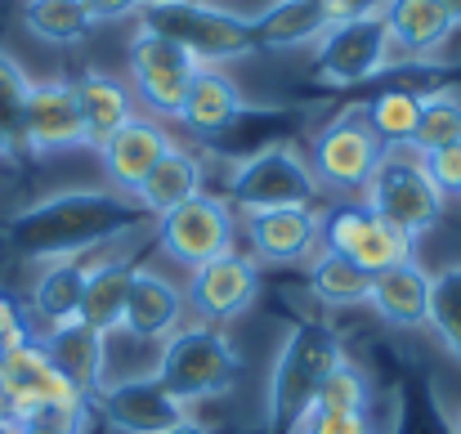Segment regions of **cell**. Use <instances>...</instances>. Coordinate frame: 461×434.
I'll return each mask as SVG.
<instances>
[{"mask_svg":"<svg viewBox=\"0 0 461 434\" xmlns=\"http://www.w3.org/2000/svg\"><path fill=\"white\" fill-rule=\"evenodd\" d=\"M144 224H149L144 206L122 188H63L23 206L5 224V238L23 260L50 265V260H81Z\"/></svg>","mask_w":461,"mask_h":434,"instance_id":"obj_1","label":"cell"},{"mask_svg":"<svg viewBox=\"0 0 461 434\" xmlns=\"http://www.w3.org/2000/svg\"><path fill=\"white\" fill-rule=\"evenodd\" d=\"M349 354L340 345V336L327 322H292L287 340L274 354L269 367V390H265V421L274 434H292L305 412L318 399V385L331 376V367H340Z\"/></svg>","mask_w":461,"mask_h":434,"instance_id":"obj_2","label":"cell"},{"mask_svg":"<svg viewBox=\"0 0 461 434\" xmlns=\"http://www.w3.org/2000/svg\"><path fill=\"white\" fill-rule=\"evenodd\" d=\"M157 381L170 399L202 403V399H220L233 390V381L242 376V354L233 349V340L211 327V322H184L170 340H161V358H157Z\"/></svg>","mask_w":461,"mask_h":434,"instance_id":"obj_3","label":"cell"},{"mask_svg":"<svg viewBox=\"0 0 461 434\" xmlns=\"http://www.w3.org/2000/svg\"><path fill=\"white\" fill-rule=\"evenodd\" d=\"M363 206L385 220L390 229H399L403 238L421 242L448 211V197L439 193V184L430 179L421 152L412 148H385V157L376 161L367 188H363Z\"/></svg>","mask_w":461,"mask_h":434,"instance_id":"obj_4","label":"cell"},{"mask_svg":"<svg viewBox=\"0 0 461 434\" xmlns=\"http://www.w3.org/2000/svg\"><path fill=\"white\" fill-rule=\"evenodd\" d=\"M144 27H153L161 36H170L179 50L193 54L197 68H220L233 59L256 54V32L251 18L206 5V0H179V5H153L140 14Z\"/></svg>","mask_w":461,"mask_h":434,"instance_id":"obj_5","label":"cell"},{"mask_svg":"<svg viewBox=\"0 0 461 434\" xmlns=\"http://www.w3.org/2000/svg\"><path fill=\"white\" fill-rule=\"evenodd\" d=\"M313 197H318L313 166L292 144H278V140L247 152L242 161H233L229 184H224V202L242 215L283 211V206H313Z\"/></svg>","mask_w":461,"mask_h":434,"instance_id":"obj_6","label":"cell"},{"mask_svg":"<svg viewBox=\"0 0 461 434\" xmlns=\"http://www.w3.org/2000/svg\"><path fill=\"white\" fill-rule=\"evenodd\" d=\"M385 157V144L376 140V131L367 126L363 117V104L336 113L318 135H313V179L318 188H331V193H349V197H363L376 161Z\"/></svg>","mask_w":461,"mask_h":434,"instance_id":"obj_7","label":"cell"},{"mask_svg":"<svg viewBox=\"0 0 461 434\" xmlns=\"http://www.w3.org/2000/svg\"><path fill=\"white\" fill-rule=\"evenodd\" d=\"M157 242L170 260H179L184 269H197V265H211V260L233 251L238 215L224 197L197 193V197H188L184 206H175L170 215L157 220Z\"/></svg>","mask_w":461,"mask_h":434,"instance_id":"obj_8","label":"cell"},{"mask_svg":"<svg viewBox=\"0 0 461 434\" xmlns=\"http://www.w3.org/2000/svg\"><path fill=\"white\" fill-rule=\"evenodd\" d=\"M390 54H394V45H390V32H385L381 14L331 23L327 36L318 41L313 77L331 90H349V86H363V81L381 77L390 68Z\"/></svg>","mask_w":461,"mask_h":434,"instance_id":"obj_9","label":"cell"},{"mask_svg":"<svg viewBox=\"0 0 461 434\" xmlns=\"http://www.w3.org/2000/svg\"><path fill=\"white\" fill-rule=\"evenodd\" d=\"M322 247L327 251H340L349 256L363 274H381L390 265H403L417 256V242L403 238L399 229H390L385 220H376L363 202L354 206H336L327 220H322Z\"/></svg>","mask_w":461,"mask_h":434,"instance_id":"obj_10","label":"cell"},{"mask_svg":"<svg viewBox=\"0 0 461 434\" xmlns=\"http://www.w3.org/2000/svg\"><path fill=\"white\" fill-rule=\"evenodd\" d=\"M0 403H5V412L18 421V417H27V412H36V408L86 403V399L63 381V372L50 363L45 345L27 336V340H18V345H9V349L0 354Z\"/></svg>","mask_w":461,"mask_h":434,"instance_id":"obj_11","label":"cell"},{"mask_svg":"<svg viewBox=\"0 0 461 434\" xmlns=\"http://www.w3.org/2000/svg\"><path fill=\"white\" fill-rule=\"evenodd\" d=\"M131 72H135V95L144 99V108L157 113V117H175L197 63L170 36H161V32L140 23V32L131 41Z\"/></svg>","mask_w":461,"mask_h":434,"instance_id":"obj_12","label":"cell"},{"mask_svg":"<svg viewBox=\"0 0 461 434\" xmlns=\"http://www.w3.org/2000/svg\"><path fill=\"white\" fill-rule=\"evenodd\" d=\"M260 295V265L251 256H220L211 265H197L188 269V287H184V300L188 309L202 318V322H233L251 309V300Z\"/></svg>","mask_w":461,"mask_h":434,"instance_id":"obj_13","label":"cell"},{"mask_svg":"<svg viewBox=\"0 0 461 434\" xmlns=\"http://www.w3.org/2000/svg\"><path fill=\"white\" fill-rule=\"evenodd\" d=\"M90 408H99L104 421L122 434H166L175 430L179 421H188V408L179 399H170L157 376L113 381V385H104L90 399Z\"/></svg>","mask_w":461,"mask_h":434,"instance_id":"obj_14","label":"cell"},{"mask_svg":"<svg viewBox=\"0 0 461 434\" xmlns=\"http://www.w3.org/2000/svg\"><path fill=\"white\" fill-rule=\"evenodd\" d=\"M251 260L256 265H301L322 251V215L309 206H283V211H251L242 215Z\"/></svg>","mask_w":461,"mask_h":434,"instance_id":"obj_15","label":"cell"},{"mask_svg":"<svg viewBox=\"0 0 461 434\" xmlns=\"http://www.w3.org/2000/svg\"><path fill=\"white\" fill-rule=\"evenodd\" d=\"M23 148L41 157L86 148V122H81L72 81H32V95L23 108Z\"/></svg>","mask_w":461,"mask_h":434,"instance_id":"obj_16","label":"cell"},{"mask_svg":"<svg viewBox=\"0 0 461 434\" xmlns=\"http://www.w3.org/2000/svg\"><path fill=\"white\" fill-rule=\"evenodd\" d=\"M247 99L238 90V81L220 68H197L188 90H184V104L175 113V122L184 131H193L197 140H224L242 117H247Z\"/></svg>","mask_w":461,"mask_h":434,"instance_id":"obj_17","label":"cell"},{"mask_svg":"<svg viewBox=\"0 0 461 434\" xmlns=\"http://www.w3.org/2000/svg\"><path fill=\"white\" fill-rule=\"evenodd\" d=\"M184 313H188V300L184 291L175 287L166 274H157L149 265H135L131 274V291H126V313H122V327L140 340H170L179 327H184Z\"/></svg>","mask_w":461,"mask_h":434,"instance_id":"obj_18","label":"cell"},{"mask_svg":"<svg viewBox=\"0 0 461 434\" xmlns=\"http://www.w3.org/2000/svg\"><path fill=\"white\" fill-rule=\"evenodd\" d=\"M166 148H170V135L161 131V122H153V117H131L113 140L99 144V161L113 175V184L135 197V188L144 184V175L166 157Z\"/></svg>","mask_w":461,"mask_h":434,"instance_id":"obj_19","label":"cell"},{"mask_svg":"<svg viewBox=\"0 0 461 434\" xmlns=\"http://www.w3.org/2000/svg\"><path fill=\"white\" fill-rule=\"evenodd\" d=\"M367 309L385 322V327H426V309H430V269L412 256L403 265H390L372 278Z\"/></svg>","mask_w":461,"mask_h":434,"instance_id":"obj_20","label":"cell"},{"mask_svg":"<svg viewBox=\"0 0 461 434\" xmlns=\"http://www.w3.org/2000/svg\"><path fill=\"white\" fill-rule=\"evenodd\" d=\"M381 18H385L390 45L412 54V59L435 54L457 32V18H453V9L444 0H385Z\"/></svg>","mask_w":461,"mask_h":434,"instance_id":"obj_21","label":"cell"},{"mask_svg":"<svg viewBox=\"0 0 461 434\" xmlns=\"http://www.w3.org/2000/svg\"><path fill=\"white\" fill-rule=\"evenodd\" d=\"M45 354L50 363L63 372V381L90 403L99 390H104V336H95L86 322H63V327H50L45 331Z\"/></svg>","mask_w":461,"mask_h":434,"instance_id":"obj_22","label":"cell"},{"mask_svg":"<svg viewBox=\"0 0 461 434\" xmlns=\"http://www.w3.org/2000/svg\"><path fill=\"white\" fill-rule=\"evenodd\" d=\"M72 90H77L81 122H86V148H95V152L135 117V95L108 72H86L72 81Z\"/></svg>","mask_w":461,"mask_h":434,"instance_id":"obj_23","label":"cell"},{"mask_svg":"<svg viewBox=\"0 0 461 434\" xmlns=\"http://www.w3.org/2000/svg\"><path fill=\"white\" fill-rule=\"evenodd\" d=\"M331 18L322 9V0H274L269 9H260L251 18L256 32V50H301L318 45L327 36Z\"/></svg>","mask_w":461,"mask_h":434,"instance_id":"obj_24","label":"cell"},{"mask_svg":"<svg viewBox=\"0 0 461 434\" xmlns=\"http://www.w3.org/2000/svg\"><path fill=\"white\" fill-rule=\"evenodd\" d=\"M197 193H206V188H202V161H197L188 148L170 144L166 157L157 161L153 170L144 175V184L135 188V202L144 206L149 220H161V215H170L175 206H184V202L197 197Z\"/></svg>","mask_w":461,"mask_h":434,"instance_id":"obj_25","label":"cell"},{"mask_svg":"<svg viewBox=\"0 0 461 434\" xmlns=\"http://www.w3.org/2000/svg\"><path fill=\"white\" fill-rule=\"evenodd\" d=\"M131 274L135 265L126 256H113V260H99L90 265L86 274V291H81V309H77V322H86L95 336H113L122 327V313H126V291H131Z\"/></svg>","mask_w":461,"mask_h":434,"instance_id":"obj_26","label":"cell"},{"mask_svg":"<svg viewBox=\"0 0 461 434\" xmlns=\"http://www.w3.org/2000/svg\"><path fill=\"white\" fill-rule=\"evenodd\" d=\"M86 274L90 265L86 260H50L32 287V313L45 322V327H63L77 318L81 309V291H86Z\"/></svg>","mask_w":461,"mask_h":434,"instance_id":"obj_27","label":"cell"},{"mask_svg":"<svg viewBox=\"0 0 461 434\" xmlns=\"http://www.w3.org/2000/svg\"><path fill=\"white\" fill-rule=\"evenodd\" d=\"M309 295L322 300L327 309L367 304V295H372V274H363L349 256L322 247V251L313 256V265H309Z\"/></svg>","mask_w":461,"mask_h":434,"instance_id":"obj_28","label":"cell"},{"mask_svg":"<svg viewBox=\"0 0 461 434\" xmlns=\"http://www.w3.org/2000/svg\"><path fill=\"white\" fill-rule=\"evenodd\" d=\"M363 117L367 126L376 131V140L385 148H408L412 144V131H417V117H421V95L417 90H381L363 104Z\"/></svg>","mask_w":461,"mask_h":434,"instance_id":"obj_29","label":"cell"},{"mask_svg":"<svg viewBox=\"0 0 461 434\" xmlns=\"http://www.w3.org/2000/svg\"><path fill=\"white\" fill-rule=\"evenodd\" d=\"M426 331L461 363V260L430 274V309H426Z\"/></svg>","mask_w":461,"mask_h":434,"instance_id":"obj_30","label":"cell"},{"mask_svg":"<svg viewBox=\"0 0 461 434\" xmlns=\"http://www.w3.org/2000/svg\"><path fill=\"white\" fill-rule=\"evenodd\" d=\"M23 23H27L32 36H41L50 45H77L95 27L81 0H27L23 5Z\"/></svg>","mask_w":461,"mask_h":434,"instance_id":"obj_31","label":"cell"},{"mask_svg":"<svg viewBox=\"0 0 461 434\" xmlns=\"http://www.w3.org/2000/svg\"><path fill=\"white\" fill-rule=\"evenodd\" d=\"M461 140V95L457 90H435V95H421V117H417V131H412V152H435V148H448Z\"/></svg>","mask_w":461,"mask_h":434,"instance_id":"obj_32","label":"cell"},{"mask_svg":"<svg viewBox=\"0 0 461 434\" xmlns=\"http://www.w3.org/2000/svg\"><path fill=\"white\" fill-rule=\"evenodd\" d=\"M372 399H376L372 376H367L358 363L345 358V363L331 367V376L318 385L313 408H322V412H363V417H372Z\"/></svg>","mask_w":461,"mask_h":434,"instance_id":"obj_33","label":"cell"},{"mask_svg":"<svg viewBox=\"0 0 461 434\" xmlns=\"http://www.w3.org/2000/svg\"><path fill=\"white\" fill-rule=\"evenodd\" d=\"M32 81L27 72L0 50V157L23 148V108H27Z\"/></svg>","mask_w":461,"mask_h":434,"instance_id":"obj_34","label":"cell"},{"mask_svg":"<svg viewBox=\"0 0 461 434\" xmlns=\"http://www.w3.org/2000/svg\"><path fill=\"white\" fill-rule=\"evenodd\" d=\"M90 403H54L18 417V434H86Z\"/></svg>","mask_w":461,"mask_h":434,"instance_id":"obj_35","label":"cell"},{"mask_svg":"<svg viewBox=\"0 0 461 434\" xmlns=\"http://www.w3.org/2000/svg\"><path fill=\"white\" fill-rule=\"evenodd\" d=\"M292 434H376V426L363 412H322V408H309L305 421Z\"/></svg>","mask_w":461,"mask_h":434,"instance_id":"obj_36","label":"cell"},{"mask_svg":"<svg viewBox=\"0 0 461 434\" xmlns=\"http://www.w3.org/2000/svg\"><path fill=\"white\" fill-rule=\"evenodd\" d=\"M421 161H426V170H430V179L439 184L444 197H461V140L457 144H448V148L426 152Z\"/></svg>","mask_w":461,"mask_h":434,"instance_id":"obj_37","label":"cell"},{"mask_svg":"<svg viewBox=\"0 0 461 434\" xmlns=\"http://www.w3.org/2000/svg\"><path fill=\"white\" fill-rule=\"evenodd\" d=\"M27 336H32V331H27V318H23V309H18V300L0 291V354H5L9 345H18V340H27Z\"/></svg>","mask_w":461,"mask_h":434,"instance_id":"obj_38","label":"cell"},{"mask_svg":"<svg viewBox=\"0 0 461 434\" xmlns=\"http://www.w3.org/2000/svg\"><path fill=\"white\" fill-rule=\"evenodd\" d=\"M90 23H122V18H140L144 0H81Z\"/></svg>","mask_w":461,"mask_h":434,"instance_id":"obj_39","label":"cell"},{"mask_svg":"<svg viewBox=\"0 0 461 434\" xmlns=\"http://www.w3.org/2000/svg\"><path fill=\"white\" fill-rule=\"evenodd\" d=\"M385 0H322L327 18L331 23H349V18H367V14H381Z\"/></svg>","mask_w":461,"mask_h":434,"instance_id":"obj_40","label":"cell"},{"mask_svg":"<svg viewBox=\"0 0 461 434\" xmlns=\"http://www.w3.org/2000/svg\"><path fill=\"white\" fill-rule=\"evenodd\" d=\"M166 434H211V430H206L202 421H193V417H188V421H179L175 430H166Z\"/></svg>","mask_w":461,"mask_h":434,"instance_id":"obj_41","label":"cell"},{"mask_svg":"<svg viewBox=\"0 0 461 434\" xmlns=\"http://www.w3.org/2000/svg\"><path fill=\"white\" fill-rule=\"evenodd\" d=\"M0 434H18V421L9 412H0Z\"/></svg>","mask_w":461,"mask_h":434,"instance_id":"obj_42","label":"cell"},{"mask_svg":"<svg viewBox=\"0 0 461 434\" xmlns=\"http://www.w3.org/2000/svg\"><path fill=\"white\" fill-rule=\"evenodd\" d=\"M448 9H453V18H457V27H461V0H444Z\"/></svg>","mask_w":461,"mask_h":434,"instance_id":"obj_43","label":"cell"},{"mask_svg":"<svg viewBox=\"0 0 461 434\" xmlns=\"http://www.w3.org/2000/svg\"><path fill=\"white\" fill-rule=\"evenodd\" d=\"M153 5H179V0H144V9H153Z\"/></svg>","mask_w":461,"mask_h":434,"instance_id":"obj_44","label":"cell"},{"mask_svg":"<svg viewBox=\"0 0 461 434\" xmlns=\"http://www.w3.org/2000/svg\"><path fill=\"white\" fill-rule=\"evenodd\" d=\"M453 430H457V434H461V408H457V421H453Z\"/></svg>","mask_w":461,"mask_h":434,"instance_id":"obj_45","label":"cell"}]
</instances>
